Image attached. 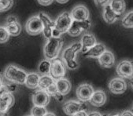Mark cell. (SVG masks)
Here are the masks:
<instances>
[{
    "label": "cell",
    "instance_id": "cell-9",
    "mask_svg": "<svg viewBox=\"0 0 133 116\" xmlns=\"http://www.w3.org/2000/svg\"><path fill=\"white\" fill-rule=\"evenodd\" d=\"M117 75L123 78H131L133 77V64L127 60L121 61L116 68Z\"/></svg>",
    "mask_w": 133,
    "mask_h": 116
},
{
    "label": "cell",
    "instance_id": "cell-28",
    "mask_svg": "<svg viewBox=\"0 0 133 116\" xmlns=\"http://www.w3.org/2000/svg\"><path fill=\"white\" fill-rule=\"evenodd\" d=\"M122 25L127 28L133 27V10L128 13L122 19Z\"/></svg>",
    "mask_w": 133,
    "mask_h": 116
},
{
    "label": "cell",
    "instance_id": "cell-10",
    "mask_svg": "<svg viewBox=\"0 0 133 116\" xmlns=\"http://www.w3.org/2000/svg\"><path fill=\"white\" fill-rule=\"evenodd\" d=\"M14 104V97L11 92H6L0 94V114H6Z\"/></svg>",
    "mask_w": 133,
    "mask_h": 116
},
{
    "label": "cell",
    "instance_id": "cell-5",
    "mask_svg": "<svg viewBox=\"0 0 133 116\" xmlns=\"http://www.w3.org/2000/svg\"><path fill=\"white\" fill-rule=\"evenodd\" d=\"M91 20H73L71 26L68 30V34L71 36H78L84 31H86L91 27Z\"/></svg>",
    "mask_w": 133,
    "mask_h": 116
},
{
    "label": "cell",
    "instance_id": "cell-7",
    "mask_svg": "<svg viewBox=\"0 0 133 116\" xmlns=\"http://www.w3.org/2000/svg\"><path fill=\"white\" fill-rule=\"evenodd\" d=\"M66 72L65 67L60 59L55 58L52 61L49 75L55 80L64 78Z\"/></svg>",
    "mask_w": 133,
    "mask_h": 116
},
{
    "label": "cell",
    "instance_id": "cell-16",
    "mask_svg": "<svg viewBox=\"0 0 133 116\" xmlns=\"http://www.w3.org/2000/svg\"><path fill=\"white\" fill-rule=\"evenodd\" d=\"M98 63L103 68H112L115 64L114 55L108 50H105L98 58Z\"/></svg>",
    "mask_w": 133,
    "mask_h": 116
},
{
    "label": "cell",
    "instance_id": "cell-6",
    "mask_svg": "<svg viewBox=\"0 0 133 116\" xmlns=\"http://www.w3.org/2000/svg\"><path fill=\"white\" fill-rule=\"evenodd\" d=\"M26 32L31 35H36L43 32V25L39 16H34L29 19L25 25Z\"/></svg>",
    "mask_w": 133,
    "mask_h": 116
},
{
    "label": "cell",
    "instance_id": "cell-29",
    "mask_svg": "<svg viewBox=\"0 0 133 116\" xmlns=\"http://www.w3.org/2000/svg\"><path fill=\"white\" fill-rule=\"evenodd\" d=\"M46 114V109L43 106H38L34 105V107L32 108L31 114L33 116H43Z\"/></svg>",
    "mask_w": 133,
    "mask_h": 116
},
{
    "label": "cell",
    "instance_id": "cell-4",
    "mask_svg": "<svg viewBox=\"0 0 133 116\" xmlns=\"http://www.w3.org/2000/svg\"><path fill=\"white\" fill-rule=\"evenodd\" d=\"M72 17L71 13L68 12H64L58 16L57 20L55 21V27L53 31V36L61 37V35L68 32L69 27L72 22Z\"/></svg>",
    "mask_w": 133,
    "mask_h": 116
},
{
    "label": "cell",
    "instance_id": "cell-36",
    "mask_svg": "<svg viewBox=\"0 0 133 116\" xmlns=\"http://www.w3.org/2000/svg\"><path fill=\"white\" fill-rule=\"evenodd\" d=\"M121 115H131V116H133V112L132 111H124V112H123V113H121Z\"/></svg>",
    "mask_w": 133,
    "mask_h": 116
},
{
    "label": "cell",
    "instance_id": "cell-2",
    "mask_svg": "<svg viewBox=\"0 0 133 116\" xmlns=\"http://www.w3.org/2000/svg\"><path fill=\"white\" fill-rule=\"evenodd\" d=\"M82 45L81 42H75L66 48L62 53V60L66 67L70 70H75L78 68V63L76 61V53L81 49Z\"/></svg>",
    "mask_w": 133,
    "mask_h": 116
},
{
    "label": "cell",
    "instance_id": "cell-32",
    "mask_svg": "<svg viewBox=\"0 0 133 116\" xmlns=\"http://www.w3.org/2000/svg\"><path fill=\"white\" fill-rule=\"evenodd\" d=\"M94 1L97 6H105V5H107L110 3V0H94Z\"/></svg>",
    "mask_w": 133,
    "mask_h": 116
},
{
    "label": "cell",
    "instance_id": "cell-11",
    "mask_svg": "<svg viewBox=\"0 0 133 116\" xmlns=\"http://www.w3.org/2000/svg\"><path fill=\"white\" fill-rule=\"evenodd\" d=\"M94 91L95 90L91 85L84 83V84L81 85L77 88L76 96L81 101H83V102L89 101Z\"/></svg>",
    "mask_w": 133,
    "mask_h": 116
},
{
    "label": "cell",
    "instance_id": "cell-8",
    "mask_svg": "<svg viewBox=\"0 0 133 116\" xmlns=\"http://www.w3.org/2000/svg\"><path fill=\"white\" fill-rule=\"evenodd\" d=\"M42 20L43 25V33L44 37L46 39H50L53 36V31L55 27V21H53L46 14L43 13H39L38 15Z\"/></svg>",
    "mask_w": 133,
    "mask_h": 116
},
{
    "label": "cell",
    "instance_id": "cell-15",
    "mask_svg": "<svg viewBox=\"0 0 133 116\" xmlns=\"http://www.w3.org/2000/svg\"><path fill=\"white\" fill-rule=\"evenodd\" d=\"M71 16L75 20H86L89 19V11L86 6L79 5L73 8Z\"/></svg>",
    "mask_w": 133,
    "mask_h": 116
},
{
    "label": "cell",
    "instance_id": "cell-27",
    "mask_svg": "<svg viewBox=\"0 0 133 116\" xmlns=\"http://www.w3.org/2000/svg\"><path fill=\"white\" fill-rule=\"evenodd\" d=\"M51 62L49 60L42 61L39 64V71L42 75H49L50 70Z\"/></svg>",
    "mask_w": 133,
    "mask_h": 116
},
{
    "label": "cell",
    "instance_id": "cell-17",
    "mask_svg": "<svg viewBox=\"0 0 133 116\" xmlns=\"http://www.w3.org/2000/svg\"><path fill=\"white\" fill-rule=\"evenodd\" d=\"M102 17L104 20L107 24H114L119 17L120 15L117 14L111 7L110 4H107L104 6Z\"/></svg>",
    "mask_w": 133,
    "mask_h": 116
},
{
    "label": "cell",
    "instance_id": "cell-1",
    "mask_svg": "<svg viewBox=\"0 0 133 116\" xmlns=\"http://www.w3.org/2000/svg\"><path fill=\"white\" fill-rule=\"evenodd\" d=\"M63 46V40L61 37L52 36L47 39V42L43 48L44 56L46 60L53 61L58 56V53Z\"/></svg>",
    "mask_w": 133,
    "mask_h": 116
},
{
    "label": "cell",
    "instance_id": "cell-14",
    "mask_svg": "<svg viewBox=\"0 0 133 116\" xmlns=\"http://www.w3.org/2000/svg\"><path fill=\"white\" fill-rule=\"evenodd\" d=\"M109 89L113 93L121 94L125 92L127 89V85L124 79L115 78L110 82Z\"/></svg>",
    "mask_w": 133,
    "mask_h": 116
},
{
    "label": "cell",
    "instance_id": "cell-34",
    "mask_svg": "<svg viewBox=\"0 0 133 116\" xmlns=\"http://www.w3.org/2000/svg\"><path fill=\"white\" fill-rule=\"evenodd\" d=\"M16 21H18V20H17V17L13 15L9 16L6 19V23H13V22H16Z\"/></svg>",
    "mask_w": 133,
    "mask_h": 116
},
{
    "label": "cell",
    "instance_id": "cell-12",
    "mask_svg": "<svg viewBox=\"0 0 133 116\" xmlns=\"http://www.w3.org/2000/svg\"><path fill=\"white\" fill-rule=\"evenodd\" d=\"M62 107L64 112L66 114L76 115L79 111L85 110L86 106L81 102L75 101V100H69L63 104Z\"/></svg>",
    "mask_w": 133,
    "mask_h": 116
},
{
    "label": "cell",
    "instance_id": "cell-39",
    "mask_svg": "<svg viewBox=\"0 0 133 116\" xmlns=\"http://www.w3.org/2000/svg\"><path fill=\"white\" fill-rule=\"evenodd\" d=\"M88 115H101V114L99 112H91L88 114Z\"/></svg>",
    "mask_w": 133,
    "mask_h": 116
},
{
    "label": "cell",
    "instance_id": "cell-20",
    "mask_svg": "<svg viewBox=\"0 0 133 116\" xmlns=\"http://www.w3.org/2000/svg\"><path fill=\"white\" fill-rule=\"evenodd\" d=\"M81 43L82 45L81 52L83 53H84L89 49H91L92 46H94L97 42H96V39L93 35H91V34H85V35H84L82 36Z\"/></svg>",
    "mask_w": 133,
    "mask_h": 116
},
{
    "label": "cell",
    "instance_id": "cell-35",
    "mask_svg": "<svg viewBox=\"0 0 133 116\" xmlns=\"http://www.w3.org/2000/svg\"><path fill=\"white\" fill-rule=\"evenodd\" d=\"M76 115H77V116H87V115H88V114L85 111V110H84V111H79Z\"/></svg>",
    "mask_w": 133,
    "mask_h": 116
},
{
    "label": "cell",
    "instance_id": "cell-42",
    "mask_svg": "<svg viewBox=\"0 0 133 116\" xmlns=\"http://www.w3.org/2000/svg\"><path fill=\"white\" fill-rule=\"evenodd\" d=\"M132 111V112H133V108H132V111Z\"/></svg>",
    "mask_w": 133,
    "mask_h": 116
},
{
    "label": "cell",
    "instance_id": "cell-18",
    "mask_svg": "<svg viewBox=\"0 0 133 116\" xmlns=\"http://www.w3.org/2000/svg\"><path fill=\"white\" fill-rule=\"evenodd\" d=\"M106 50L105 46L102 43H96L94 46L89 49L84 56L88 58H98Z\"/></svg>",
    "mask_w": 133,
    "mask_h": 116
},
{
    "label": "cell",
    "instance_id": "cell-26",
    "mask_svg": "<svg viewBox=\"0 0 133 116\" xmlns=\"http://www.w3.org/2000/svg\"><path fill=\"white\" fill-rule=\"evenodd\" d=\"M50 97H55V99H57L58 101H62L64 99V95H62L58 90L56 83L51 85L50 86H49L48 88L45 90Z\"/></svg>",
    "mask_w": 133,
    "mask_h": 116
},
{
    "label": "cell",
    "instance_id": "cell-19",
    "mask_svg": "<svg viewBox=\"0 0 133 116\" xmlns=\"http://www.w3.org/2000/svg\"><path fill=\"white\" fill-rule=\"evenodd\" d=\"M90 103L95 107H101L105 104L106 101V95L102 90H96L94 91L91 99Z\"/></svg>",
    "mask_w": 133,
    "mask_h": 116
},
{
    "label": "cell",
    "instance_id": "cell-33",
    "mask_svg": "<svg viewBox=\"0 0 133 116\" xmlns=\"http://www.w3.org/2000/svg\"><path fill=\"white\" fill-rule=\"evenodd\" d=\"M37 1H38V3L40 5L46 6L50 5L53 3V1H54V0H37Z\"/></svg>",
    "mask_w": 133,
    "mask_h": 116
},
{
    "label": "cell",
    "instance_id": "cell-22",
    "mask_svg": "<svg viewBox=\"0 0 133 116\" xmlns=\"http://www.w3.org/2000/svg\"><path fill=\"white\" fill-rule=\"evenodd\" d=\"M39 78L40 76L37 73H34V72L29 73L27 75V77H26L24 85L30 89H36L39 86Z\"/></svg>",
    "mask_w": 133,
    "mask_h": 116
},
{
    "label": "cell",
    "instance_id": "cell-41",
    "mask_svg": "<svg viewBox=\"0 0 133 116\" xmlns=\"http://www.w3.org/2000/svg\"><path fill=\"white\" fill-rule=\"evenodd\" d=\"M46 115H53V116H55V114L54 113H47V112H46Z\"/></svg>",
    "mask_w": 133,
    "mask_h": 116
},
{
    "label": "cell",
    "instance_id": "cell-30",
    "mask_svg": "<svg viewBox=\"0 0 133 116\" xmlns=\"http://www.w3.org/2000/svg\"><path fill=\"white\" fill-rule=\"evenodd\" d=\"M14 5V0H0V12L10 10Z\"/></svg>",
    "mask_w": 133,
    "mask_h": 116
},
{
    "label": "cell",
    "instance_id": "cell-40",
    "mask_svg": "<svg viewBox=\"0 0 133 116\" xmlns=\"http://www.w3.org/2000/svg\"><path fill=\"white\" fill-rule=\"evenodd\" d=\"M130 84H131V87H132V88H133V77L130 78Z\"/></svg>",
    "mask_w": 133,
    "mask_h": 116
},
{
    "label": "cell",
    "instance_id": "cell-23",
    "mask_svg": "<svg viewBox=\"0 0 133 116\" xmlns=\"http://www.w3.org/2000/svg\"><path fill=\"white\" fill-rule=\"evenodd\" d=\"M56 82L55 79L53 78L50 75H43L40 76L39 82V88L43 90H46L49 86L55 84Z\"/></svg>",
    "mask_w": 133,
    "mask_h": 116
},
{
    "label": "cell",
    "instance_id": "cell-24",
    "mask_svg": "<svg viewBox=\"0 0 133 116\" xmlns=\"http://www.w3.org/2000/svg\"><path fill=\"white\" fill-rule=\"evenodd\" d=\"M112 9L120 16L124 13L126 4L124 0H110V3Z\"/></svg>",
    "mask_w": 133,
    "mask_h": 116
},
{
    "label": "cell",
    "instance_id": "cell-25",
    "mask_svg": "<svg viewBox=\"0 0 133 116\" xmlns=\"http://www.w3.org/2000/svg\"><path fill=\"white\" fill-rule=\"evenodd\" d=\"M5 27L8 31L10 35L11 36H17L18 35H20L21 32V26L18 21L13 23H6Z\"/></svg>",
    "mask_w": 133,
    "mask_h": 116
},
{
    "label": "cell",
    "instance_id": "cell-37",
    "mask_svg": "<svg viewBox=\"0 0 133 116\" xmlns=\"http://www.w3.org/2000/svg\"><path fill=\"white\" fill-rule=\"evenodd\" d=\"M56 1L58 3H61V4H65L66 3L69 2V0H56Z\"/></svg>",
    "mask_w": 133,
    "mask_h": 116
},
{
    "label": "cell",
    "instance_id": "cell-21",
    "mask_svg": "<svg viewBox=\"0 0 133 116\" xmlns=\"http://www.w3.org/2000/svg\"><path fill=\"white\" fill-rule=\"evenodd\" d=\"M57 88L58 90V91L62 94V95H66L68 94L70 90H71V83L67 79V78H59L58 80H56L55 82Z\"/></svg>",
    "mask_w": 133,
    "mask_h": 116
},
{
    "label": "cell",
    "instance_id": "cell-13",
    "mask_svg": "<svg viewBox=\"0 0 133 116\" xmlns=\"http://www.w3.org/2000/svg\"><path fill=\"white\" fill-rule=\"evenodd\" d=\"M50 96L45 90L39 89V90H37L33 93L32 102L34 105L46 107L50 102Z\"/></svg>",
    "mask_w": 133,
    "mask_h": 116
},
{
    "label": "cell",
    "instance_id": "cell-38",
    "mask_svg": "<svg viewBox=\"0 0 133 116\" xmlns=\"http://www.w3.org/2000/svg\"><path fill=\"white\" fill-rule=\"evenodd\" d=\"M4 85V82H3V76L0 75V88L3 86Z\"/></svg>",
    "mask_w": 133,
    "mask_h": 116
},
{
    "label": "cell",
    "instance_id": "cell-31",
    "mask_svg": "<svg viewBox=\"0 0 133 116\" xmlns=\"http://www.w3.org/2000/svg\"><path fill=\"white\" fill-rule=\"evenodd\" d=\"M10 34L6 30V27L0 26V43H5L8 41Z\"/></svg>",
    "mask_w": 133,
    "mask_h": 116
},
{
    "label": "cell",
    "instance_id": "cell-3",
    "mask_svg": "<svg viewBox=\"0 0 133 116\" xmlns=\"http://www.w3.org/2000/svg\"><path fill=\"white\" fill-rule=\"evenodd\" d=\"M27 75L28 73L24 70L13 64L8 65L4 71L5 78L14 84H24Z\"/></svg>",
    "mask_w": 133,
    "mask_h": 116
}]
</instances>
